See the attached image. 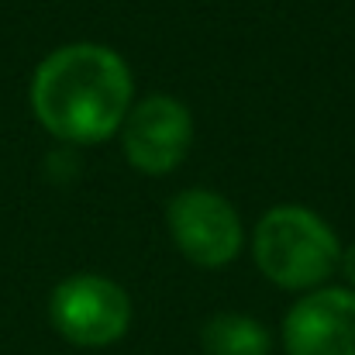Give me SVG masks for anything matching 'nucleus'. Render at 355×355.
Returning <instances> with one entry per match:
<instances>
[{
	"mask_svg": "<svg viewBox=\"0 0 355 355\" xmlns=\"http://www.w3.org/2000/svg\"><path fill=\"white\" fill-rule=\"evenodd\" d=\"M286 355H355V290L318 286L283 318Z\"/></svg>",
	"mask_w": 355,
	"mask_h": 355,
	"instance_id": "6",
	"label": "nucleus"
},
{
	"mask_svg": "<svg viewBox=\"0 0 355 355\" xmlns=\"http://www.w3.org/2000/svg\"><path fill=\"white\" fill-rule=\"evenodd\" d=\"M118 138L131 169H138L141 176H169L190 155L193 114L169 94H148L131 104Z\"/></svg>",
	"mask_w": 355,
	"mask_h": 355,
	"instance_id": "5",
	"label": "nucleus"
},
{
	"mask_svg": "<svg viewBox=\"0 0 355 355\" xmlns=\"http://www.w3.org/2000/svg\"><path fill=\"white\" fill-rule=\"evenodd\" d=\"M345 279V286L355 290V245H342V255H338V272Z\"/></svg>",
	"mask_w": 355,
	"mask_h": 355,
	"instance_id": "8",
	"label": "nucleus"
},
{
	"mask_svg": "<svg viewBox=\"0 0 355 355\" xmlns=\"http://www.w3.org/2000/svg\"><path fill=\"white\" fill-rule=\"evenodd\" d=\"M338 255L342 241L335 228L300 204L269 207L252 232V259L259 272L290 293L328 286V279L338 272Z\"/></svg>",
	"mask_w": 355,
	"mask_h": 355,
	"instance_id": "2",
	"label": "nucleus"
},
{
	"mask_svg": "<svg viewBox=\"0 0 355 355\" xmlns=\"http://www.w3.org/2000/svg\"><path fill=\"white\" fill-rule=\"evenodd\" d=\"M35 121L66 145L114 138L135 104V76L114 49L73 42L49 52L31 76Z\"/></svg>",
	"mask_w": 355,
	"mask_h": 355,
	"instance_id": "1",
	"label": "nucleus"
},
{
	"mask_svg": "<svg viewBox=\"0 0 355 355\" xmlns=\"http://www.w3.org/2000/svg\"><path fill=\"white\" fill-rule=\"evenodd\" d=\"M131 297L118 279L101 272H76L55 283L49 297L52 328L76 349L118 345L131 328Z\"/></svg>",
	"mask_w": 355,
	"mask_h": 355,
	"instance_id": "3",
	"label": "nucleus"
},
{
	"mask_svg": "<svg viewBox=\"0 0 355 355\" xmlns=\"http://www.w3.org/2000/svg\"><path fill=\"white\" fill-rule=\"evenodd\" d=\"M166 225L180 255L200 269L232 266L245 245V228L235 204L207 187L180 190L166 207Z\"/></svg>",
	"mask_w": 355,
	"mask_h": 355,
	"instance_id": "4",
	"label": "nucleus"
},
{
	"mask_svg": "<svg viewBox=\"0 0 355 355\" xmlns=\"http://www.w3.org/2000/svg\"><path fill=\"white\" fill-rule=\"evenodd\" d=\"M200 349H204V355H269L272 335L252 314L221 311V314H211L204 321Z\"/></svg>",
	"mask_w": 355,
	"mask_h": 355,
	"instance_id": "7",
	"label": "nucleus"
}]
</instances>
